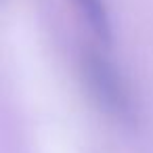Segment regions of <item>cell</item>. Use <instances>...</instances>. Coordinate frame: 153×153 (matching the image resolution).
I'll list each match as a JSON object with an SVG mask.
<instances>
[{
  "label": "cell",
  "mask_w": 153,
  "mask_h": 153,
  "mask_svg": "<svg viewBox=\"0 0 153 153\" xmlns=\"http://www.w3.org/2000/svg\"><path fill=\"white\" fill-rule=\"evenodd\" d=\"M82 78L84 84L94 99V103L111 115L115 122L132 124L134 122V101L128 82L115 69V65L97 51H84L82 53Z\"/></svg>",
  "instance_id": "1"
},
{
  "label": "cell",
  "mask_w": 153,
  "mask_h": 153,
  "mask_svg": "<svg viewBox=\"0 0 153 153\" xmlns=\"http://www.w3.org/2000/svg\"><path fill=\"white\" fill-rule=\"evenodd\" d=\"M71 2L76 4L78 13L84 17L88 27L103 42H109L111 40V17H109V9L105 4V0H71Z\"/></svg>",
  "instance_id": "2"
}]
</instances>
